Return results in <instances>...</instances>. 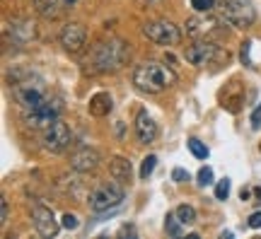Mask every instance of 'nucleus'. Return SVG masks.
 Returning a JSON list of instances; mask_svg holds the SVG:
<instances>
[{
    "instance_id": "nucleus-8",
    "label": "nucleus",
    "mask_w": 261,
    "mask_h": 239,
    "mask_svg": "<svg viewBox=\"0 0 261 239\" xmlns=\"http://www.w3.org/2000/svg\"><path fill=\"white\" fill-rule=\"evenodd\" d=\"M223 56H227V51H220V46L218 44H213V41H205V39H198L196 44H191V46L184 51V58H187L191 65H208V63H215L218 58H223Z\"/></svg>"
},
{
    "instance_id": "nucleus-17",
    "label": "nucleus",
    "mask_w": 261,
    "mask_h": 239,
    "mask_svg": "<svg viewBox=\"0 0 261 239\" xmlns=\"http://www.w3.org/2000/svg\"><path fill=\"white\" fill-rule=\"evenodd\" d=\"M109 174L114 176V181H119V184H128L130 174H133V167H130L128 160H123V157H114L112 162H109Z\"/></svg>"
},
{
    "instance_id": "nucleus-13",
    "label": "nucleus",
    "mask_w": 261,
    "mask_h": 239,
    "mask_svg": "<svg viewBox=\"0 0 261 239\" xmlns=\"http://www.w3.org/2000/svg\"><path fill=\"white\" fill-rule=\"evenodd\" d=\"M75 5V0H34V10L44 19H56Z\"/></svg>"
},
{
    "instance_id": "nucleus-31",
    "label": "nucleus",
    "mask_w": 261,
    "mask_h": 239,
    "mask_svg": "<svg viewBox=\"0 0 261 239\" xmlns=\"http://www.w3.org/2000/svg\"><path fill=\"white\" fill-rule=\"evenodd\" d=\"M8 220H10V208H8V201L3 198V220H0V222L5 225V222H8Z\"/></svg>"
},
{
    "instance_id": "nucleus-22",
    "label": "nucleus",
    "mask_w": 261,
    "mask_h": 239,
    "mask_svg": "<svg viewBox=\"0 0 261 239\" xmlns=\"http://www.w3.org/2000/svg\"><path fill=\"white\" fill-rule=\"evenodd\" d=\"M240 198L247 203H261V189L259 186H247L240 191Z\"/></svg>"
},
{
    "instance_id": "nucleus-16",
    "label": "nucleus",
    "mask_w": 261,
    "mask_h": 239,
    "mask_svg": "<svg viewBox=\"0 0 261 239\" xmlns=\"http://www.w3.org/2000/svg\"><path fill=\"white\" fill-rule=\"evenodd\" d=\"M87 109H90V114L92 116H97V119H102V116H109L114 109V99L109 92H97L90 97V104H87Z\"/></svg>"
},
{
    "instance_id": "nucleus-3",
    "label": "nucleus",
    "mask_w": 261,
    "mask_h": 239,
    "mask_svg": "<svg viewBox=\"0 0 261 239\" xmlns=\"http://www.w3.org/2000/svg\"><path fill=\"white\" fill-rule=\"evenodd\" d=\"M215 10H218V15H220V19L225 24L237 29L252 27L254 19H256L252 0H218Z\"/></svg>"
},
{
    "instance_id": "nucleus-9",
    "label": "nucleus",
    "mask_w": 261,
    "mask_h": 239,
    "mask_svg": "<svg viewBox=\"0 0 261 239\" xmlns=\"http://www.w3.org/2000/svg\"><path fill=\"white\" fill-rule=\"evenodd\" d=\"M70 143H73V133L61 119L44 130V147L48 152H63L65 147H70Z\"/></svg>"
},
{
    "instance_id": "nucleus-18",
    "label": "nucleus",
    "mask_w": 261,
    "mask_h": 239,
    "mask_svg": "<svg viewBox=\"0 0 261 239\" xmlns=\"http://www.w3.org/2000/svg\"><path fill=\"white\" fill-rule=\"evenodd\" d=\"M184 227H187V225H181V220L174 215V210L167 213V218H165V232H167L169 237H181V234H184Z\"/></svg>"
},
{
    "instance_id": "nucleus-32",
    "label": "nucleus",
    "mask_w": 261,
    "mask_h": 239,
    "mask_svg": "<svg viewBox=\"0 0 261 239\" xmlns=\"http://www.w3.org/2000/svg\"><path fill=\"white\" fill-rule=\"evenodd\" d=\"M143 5H160V3H165V0H140Z\"/></svg>"
},
{
    "instance_id": "nucleus-28",
    "label": "nucleus",
    "mask_w": 261,
    "mask_h": 239,
    "mask_svg": "<svg viewBox=\"0 0 261 239\" xmlns=\"http://www.w3.org/2000/svg\"><path fill=\"white\" fill-rule=\"evenodd\" d=\"M172 179H174V181H177V184H184V181H189V172L187 169H174V172H172Z\"/></svg>"
},
{
    "instance_id": "nucleus-5",
    "label": "nucleus",
    "mask_w": 261,
    "mask_h": 239,
    "mask_svg": "<svg viewBox=\"0 0 261 239\" xmlns=\"http://www.w3.org/2000/svg\"><path fill=\"white\" fill-rule=\"evenodd\" d=\"M58 119H61V104L56 99H46L44 104H39L37 109L22 111L24 126H29V128H34V130H46Z\"/></svg>"
},
{
    "instance_id": "nucleus-10",
    "label": "nucleus",
    "mask_w": 261,
    "mask_h": 239,
    "mask_svg": "<svg viewBox=\"0 0 261 239\" xmlns=\"http://www.w3.org/2000/svg\"><path fill=\"white\" fill-rule=\"evenodd\" d=\"M32 222L41 237H56L58 230H61V222L56 220V215L51 208L46 205H34L32 208Z\"/></svg>"
},
{
    "instance_id": "nucleus-14",
    "label": "nucleus",
    "mask_w": 261,
    "mask_h": 239,
    "mask_svg": "<svg viewBox=\"0 0 261 239\" xmlns=\"http://www.w3.org/2000/svg\"><path fill=\"white\" fill-rule=\"evenodd\" d=\"M215 27H218V22H215L213 17H208V12H203V17H191V19H187L184 32H187L189 37H194V39H205L208 34H213Z\"/></svg>"
},
{
    "instance_id": "nucleus-11",
    "label": "nucleus",
    "mask_w": 261,
    "mask_h": 239,
    "mask_svg": "<svg viewBox=\"0 0 261 239\" xmlns=\"http://www.w3.org/2000/svg\"><path fill=\"white\" fill-rule=\"evenodd\" d=\"M61 44H63L65 51L80 54L83 46L87 44V29H85L80 22H68V24L61 29Z\"/></svg>"
},
{
    "instance_id": "nucleus-21",
    "label": "nucleus",
    "mask_w": 261,
    "mask_h": 239,
    "mask_svg": "<svg viewBox=\"0 0 261 239\" xmlns=\"http://www.w3.org/2000/svg\"><path fill=\"white\" fill-rule=\"evenodd\" d=\"M189 150H191V155L196 157V160H208V147L201 143L198 138H189Z\"/></svg>"
},
{
    "instance_id": "nucleus-30",
    "label": "nucleus",
    "mask_w": 261,
    "mask_h": 239,
    "mask_svg": "<svg viewBox=\"0 0 261 239\" xmlns=\"http://www.w3.org/2000/svg\"><path fill=\"white\" fill-rule=\"evenodd\" d=\"M247 225H249L252 230H259V227H261V213H254L252 218H249V222H247Z\"/></svg>"
},
{
    "instance_id": "nucleus-25",
    "label": "nucleus",
    "mask_w": 261,
    "mask_h": 239,
    "mask_svg": "<svg viewBox=\"0 0 261 239\" xmlns=\"http://www.w3.org/2000/svg\"><path fill=\"white\" fill-rule=\"evenodd\" d=\"M227 196H230V179H220L215 184V198L218 201H227Z\"/></svg>"
},
{
    "instance_id": "nucleus-24",
    "label": "nucleus",
    "mask_w": 261,
    "mask_h": 239,
    "mask_svg": "<svg viewBox=\"0 0 261 239\" xmlns=\"http://www.w3.org/2000/svg\"><path fill=\"white\" fill-rule=\"evenodd\" d=\"M215 5H218V0H191V8L196 10V12H213Z\"/></svg>"
},
{
    "instance_id": "nucleus-29",
    "label": "nucleus",
    "mask_w": 261,
    "mask_h": 239,
    "mask_svg": "<svg viewBox=\"0 0 261 239\" xmlns=\"http://www.w3.org/2000/svg\"><path fill=\"white\" fill-rule=\"evenodd\" d=\"M261 126V104L254 109V114H252V128H259Z\"/></svg>"
},
{
    "instance_id": "nucleus-2",
    "label": "nucleus",
    "mask_w": 261,
    "mask_h": 239,
    "mask_svg": "<svg viewBox=\"0 0 261 239\" xmlns=\"http://www.w3.org/2000/svg\"><path fill=\"white\" fill-rule=\"evenodd\" d=\"M174 83H177L174 70L162 63H155V61L140 63V65H136V70H133V85L145 94L165 92V90H169Z\"/></svg>"
},
{
    "instance_id": "nucleus-26",
    "label": "nucleus",
    "mask_w": 261,
    "mask_h": 239,
    "mask_svg": "<svg viewBox=\"0 0 261 239\" xmlns=\"http://www.w3.org/2000/svg\"><path fill=\"white\" fill-rule=\"evenodd\" d=\"M196 179H198V186H211L213 184V169H211V167H201V172H198V176H196Z\"/></svg>"
},
{
    "instance_id": "nucleus-20",
    "label": "nucleus",
    "mask_w": 261,
    "mask_h": 239,
    "mask_svg": "<svg viewBox=\"0 0 261 239\" xmlns=\"http://www.w3.org/2000/svg\"><path fill=\"white\" fill-rule=\"evenodd\" d=\"M174 215H177L179 220H181V225H187V227L196 222V210H194V205H187V203L177 205V208H174Z\"/></svg>"
},
{
    "instance_id": "nucleus-15",
    "label": "nucleus",
    "mask_w": 261,
    "mask_h": 239,
    "mask_svg": "<svg viewBox=\"0 0 261 239\" xmlns=\"http://www.w3.org/2000/svg\"><path fill=\"white\" fill-rule=\"evenodd\" d=\"M136 138L143 145H150L158 138V123L148 116V111H138V116H136Z\"/></svg>"
},
{
    "instance_id": "nucleus-6",
    "label": "nucleus",
    "mask_w": 261,
    "mask_h": 239,
    "mask_svg": "<svg viewBox=\"0 0 261 239\" xmlns=\"http://www.w3.org/2000/svg\"><path fill=\"white\" fill-rule=\"evenodd\" d=\"M143 34L152 41V44H160V46H177L181 41V32H179L177 24H172L169 19H152L143 27Z\"/></svg>"
},
{
    "instance_id": "nucleus-7",
    "label": "nucleus",
    "mask_w": 261,
    "mask_h": 239,
    "mask_svg": "<svg viewBox=\"0 0 261 239\" xmlns=\"http://www.w3.org/2000/svg\"><path fill=\"white\" fill-rule=\"evenodd\" d=\"M123 203V189L121 184L116 181V184H102L97 186L90 196V208L94 213H107V210H114V208H119Z\"/></svg>"
},
{
    "instance_id": "nucleus-1",
    "label": "nucleus",
    "mask_w": 261,
    "mask_h": 239,
    "mask_svg": "<svg viewBox=\"0 0 261 239\" xmlns=\"http://www.w3.org/2000/svg\"><path fill=\"white\" fill-rule=\"evenodd\" d=\"M130 48L123 39H109V41H99L97 46L87 56V70L90 73H116L128 63Z\"/></svg>"
},
{
    "instance_id": "nucleus-12",
    "label": "nucleus",
    "mask_w": 261,
    "mask_h": 239,
    "mask_svg": "<svg viewBox=\"0 0 261 239\" xmlns=\"http://www.w3.org/2000/svg\"><path fill=\"white\" fill-rule=\"evenodd\" d=\"M97 165H99V152L90 145L77 147L70 155V167L75 172H92V169H97Z\"/></svg>"
},
{
    "instance_id": "nucleus-23",
    "label": "nucleus",
    "mask_w": 261,
    "mask_h": 239,
    "mask_svg": "<svg viewBox=\"0 0 261 239\" xmlns=\"http://www.w3.org/2000/svg\"><path fill=\"white\" fill-rule=\"evenodd\" d=\"M155 165H158V157L155 155H148L143 160V165H140V179H148L152 172H155Z\"/></svg>"
},
{
    "instance_id": "nucleus-4",
    "label": "nucleus",
    "mask_w": 261,
    "mask_h": 239,
    "mask_svg": "<svg viewBox=\"0 0 261 239\" xmlns=\"http://www.w3.org/2000/svg\"><path fill=\"white\" fill-rule=\"evenodd\" d=\"M12 97L22 107V111L37 109L39 104L51 99L41 80H22V83H15L12 85Z\"/></svg>"
},
{
    "instance_id": "nucleus-19",
    "label": "nucleus",
    "mask_w": 261,
    "mask_h": 239,
    "mask_svg": "<svg viewBox=\"0 0 261 239\" xmlns=\"http://www.w3.org/2000/svg\"><path fill=\"white\" fill-rule=\"evenodd\" d=\"M12 34H15V41L17 44H27L29 39H34V24L29 22H22V24H12Z\"/></svg>"
},
{
    "instance_id": "nucleus-27",
    "label": "nucleus",
    "mask_w": 261,
    "mask_h": 239,
    "mask_svg": "<svg viewBox=\"0 0 261 239\" xmlns=\"http://www.w3.org/2000/svg\"><path fill=\"white\" fill-rule=\"evenodd\" d=\"M61 225H63L65 230H75V227H77L80 222H77V218H75L73 213H65V215H63V220H61Z\"/></svg>"
}]
</instances>
